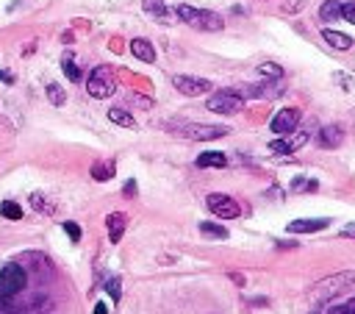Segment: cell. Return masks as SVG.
I'll return each instance as SVG.
<instances>
[{"label":"cell","mask_w":355,"mask_h":314,"mask_svg":"<svg viewBox=\"0 0 355 314\" xmlns=\"http://www.w3.org/2000/svg\"><path fill=\"white\" fill-rule=\"evenodd\" d=\"M31 273L26 267L23 259H15V261H6L3 267H0V308L15 303L31 284Z\"/></svg>","instance_id":"1"},{"label":"cell","mask_w":355,"mask_h":314,"mask_svg":"<svg viewBox=\"0 0 355 314\" xmlns=\"http://www.w3.org/2000/svg\"><path fill=\"white\" fill-rule=\"evenodd\" d=\"M355 286V273H336V275H327L322 281H316L311 289H308V303L314 308H322L325 303H330L333 297H338L344 289Z\"/></svg>","instance_id":"2"},{"label":"cell","mask_w":355,"mask_h":314,"mask_svg":"<svg viewBox=\"0 0 355 314\" xmlns=\"http://www.w3.org/2000/svg\"><path fill=\"white\" fill-rule=\"evenodd\" d=\"M175 17L181 20V23H186V26H192V28H198V31H222L225 28V23H222V17L217 12L186 6V3L175 9Z\"/></svg>","instance_id":"3"},{"label":"cell","mask_w":355,"mask_h":314,"mask_svg":"<svg viewBox=\"0 0 355 314\" xmlns=\"http://www.w3.org/2000/svg\"><path fill=\"white\" fill-rule=\"evenodd\" d=\"M169 131L192 142H211V139L228 136L225 125H206V122H178V125H169Z\"/></svg>","instance_id":"4"},{"label":"cell","mask_w":355,"mask_h":314,"mask_svg":"<svg viewBox=\"0 0 355 314\" xmlns=\"http://www.w3.org/2000/svg\"><path fill=\"white\" fill-rule=\"evenodd\" d=\"M86 89H89V95L97 98V100L111 98V95L117 92V75H114V70H111L108 64L95 67V70L89 73V78H86Z\"/></svg>","instance_id":"5"},{"label":"cell","mask_w":355,"mask_h":314,"mask_svg":"<svg viewBox=\"0 0 355 314\" xmlns=\"http://www.w3.org/2000/svg\"><path fill=\"white\" fill-rule=\"evenodd\" d=\"M209 111H214V114H225V117H231V114H239L242 109H244V98L239 95V92H233V89H220V92H214L211 98H209Z\"/></svg>","instance_id":"6"},{"label":"cell","mask_w":355,"mask_h":314,"mask_svg":"<svg viewBox=\"0 0 355 314\" xmlns=\"http://www.w3.org/2000/svg\"><path fill=\"white\" fill-rule=\"evenodd\" d=\"M206 206L211 209L214 217H222V220H236L242 214V206L231 198V195H222V192H214L206 198Z\"/></svg>","instance_id":"7"},{"label":"cell","mask_w":355,"mask_h":314,"mask_svg":"<svg viewBox=\"0 0 355 314\" xmlns=\"http://www.w3.org/2000/svg\"><path fill=\"white\" fill-rule=\"evenodd\" d=\"M172 86L181 92V95H189V98H198V95L211 92V81L209 78H198V75H175L172 78Z\"/></svg>","instance_id":"8"},{"label":"cell","mask_w":355,"mask_h":314,"mask_svg":"<svg viewBox=\"0 0 355 314\" xmlns=\"http://www.w3.org/2000/svg\"><path fill=\"white\" fill-rule=\"evenodd\" d=\"M300 125V109H280L272 120H269V128L278 133V136H286L291 131H297Z\"/></svg>","instance_id":"9"},{"label":"cell","mask_w":355,"mask_h":314,"mask_svg":"<svg viewBox=\"0 0 355 314\" xmlns=\"http://www.w3.org/2000/svg\"><path fill=\"white\" fill-rule=\"evenodd\" d=\"M305 142H308V131H300V133L291 131V133H286V139H272L269 142V150L278 153V156H289V153L300 150Z\"/></svg>","instance_id":"10"},{"label":"cell","mask_w":355,"mask_h":314,"mask_svg":"<svg viewBox=\"0 0 355 314\" xmlns=\"http://www.w3.org/2000/svg\"><path fill=\"white\" fill-rule=\"evenodd\" d=\"M106 228H108V239L117 245V242H122V234H125V228H128V214L125 212H111L108 217H106Z\"/></svg>","instance_id":"11"},{"label":"cell","mask_w":355,"mask_h":314,"mask_svg":"<svg viewBox=\"0 0 355 314\" xmlns=\"http://www.w3.org/2000/svg\"><path fill=\"white\" fill-rule=\"evenodd\" d=\"M330 225V220H322V217H314V220H291L289 223V234H316V231H325Z\"/></svg>","instance_id":"12"},{"label":"cell","mask_w":355,"mask_h":314,"mask_svg":"<svg viewBox=\"0 0 355 314\" xmlns=\"http://www.w3.org/2000/svg\"><path fill=\"white\" fill-rule=\"evenodd\" d=\"M341 142H344V131H341L338 125H325V128L319 131V145H322V147L336 150Z\"/></svg>","instance_id":"13"},{"label":"cell","mask_w":355,"mask_h":314,"mask_svg":"<svg viewBox=\"0 0 355 314\" xmlns=\"http://www.w3.org/2000/svg\"><path fill=\"white\" fill-rule=\"evenodd\" d=\"M144 12L158 23H172V12L166 9V0H144Z\"/></svg>","instance_id":"14"},{"label":"cell","mask_w":355,"mask_h":314,"mask_svg":"<svg viewBox=\"0 0 355 314\" xmlns=\"http://www.w3.org/2000/svg\"><path fill=\"white\" fill-rule=\"evenodd\" d=\"M322 39H325L330 48H336V50H349V48H352V39H349L347 34H341V31H333V28H325V31H322Z\"/></svg>","instance_id":"15"},{"label":"cell","mask_w":355,"mask_h":314,"mask_svg":"<svg viewBox=\"0 0 355 314\" xmlns=\"http://www.w3.org/2000/svg\"><path fill=\"white\" fill-rule=\"evenodd\" d=\"M131 53H133L139 62H144V64H153V62H155V50H153V45H150L147 39H133V42H131Z\"/></svg>","instance_id":"16"},{"label":"cell","mask_w":355,"mask_h":314,"mask_svg":"<svg viewBox=\"0 0 355 314\" xmlns=\"http://www.w3.org/2000/svg\"><path fill=\"white\" fill-rule=\"evenodd\" d=\"M316 314H355V297H347L341 303H325V308H316Z\"/></svg>","instance_id":"17"},{"label":"cell","mask_w":355,"mask_h":314,"mask_svg":"<svg viewBox=\"0 0 355 314\" xmlns=\"http://www.w3.org/2000/svg\"><path fill=\"white\" fill-rule=\"evenodd\" d=\"M319 17H322V23L341 20V0H325L322 9H319Z\"/></svg>","instance_id":"18"},{"label":"cell","mask_w":355,"mask_h":314,"mask_svg":"<svg viewBox=\"0 0 355 314\" xmlns=\"http://www.w3.org/2000/svg\"><path fill=\"white\" fill-rule=\"evenodd\" d=\"M108 120L114 122V125H122V128H136V120H133V114L128 111V109H108Z\"/></svg>","instance_id":"19"},{"label":"cell","mask_w":355,"mask_h":314,"mask_svg":"<svg viewBox=\"0 0 355 314\" xmlns=\"http://www.w3.org/2000/svg\"><path fill=\"white\" fill-rule=\"evenodd\" d=\"M114 170H117V167H114L111 159L95 162V165H92V178H95V181H111V178H114Z\"/></svg>","instance_id":"20"},{"label":"cell","mask_w":355,"mask_h":314,"mask_svg":"<svg viewBox=\"0 0 355 314\" xmlns=\"http://www.w3.org/2000/svg\"><path fill=\"white\" fill-rule=\"evenodd\" d=\"M198 167H228V159L222 153H200L198 156Z\"/></svg>","instance_id":"21"},{"label":"cell","mask_w":355,"mask_h":314,"mask_svg":"<svg viewBox=\"0 0 355 314\" xmlns=\"http://www.w3.org/2000/svg\"><path fill=\"white\" fill-rule=\"evenodd\" d=\"M0 214H3L6 220H23V209H20V203H15V201H3L0 203Z\"/></svg>","instance_id":"22"},{"label":"cell","mask_w":355,"mask_h":314,"mask_svg":"<svg viewBox=\"0 0 355 314\" xmlns=\"http://www.w3.org/2000/svg\"><path fill=\"white\" fill-rule=\"evenodd\" d=\"M61 67H64V75H67L73 84H78V81H81V67L75 64V59H73V56H64Z\"/></svg>","instance_id":"23"},{"label":"cell","mask_w":355,"mask_h":314,"mask_svg":"<svg viewBox=\"0 0 355 314\" xmlns=\"http://www.w3.org/2000/svg\"><path fill=\"white\" fill-rule=\"evenodd\" d=\"M200 234H206V237H214V239H228V228H222V225H214V223H200Z\"/></svg>","instance_id":"24"},{"label":"cell","mask_w":355,"mask_h":314,"mask_svg":"<svg viewBox=\"0 0 355 314\" xmlns=\"http://www.w3.org/2000/svg\"><path fill=\"white\" fill-rule=\"evenodd\" d=\"M48 100H50L53 106H64V103H67V92H64L59 84H50V86H48Z\"/></svg>","instance_id":"25"},{"label":"cell","mask_w":355,"mask_h":314,"mask_svg":"<svg viewBox=\"0 0 355 314\" xmlns=\"http://www.w3.org/2000/svg\"><path fill=\"white\" fill-rule=\"evenodd\" d=\"M258 73H261L264 78H272V81H280V78H283V70H280L278 64H272V62H264V64L258 67Z\"/></svg>","instance_id":"26"},{"label":"cell","mask_w":355,"mask_h":314,"mask_svg":"<svg viewBox=\"0 0 355 314\" xmlns=\"http://www.w3.org/2000/svg\"><path fill=\"white\" fill-rule=\"evenodd\" d=\"M316 181H308V178H294L291 181V192H316Z\"/></svg>","instance_id":"27"},{"label":"cell","mask_w":355,"mask_h":314,"mask_svg":"<svg viewBox=\"0 0 355 314\" xmlns=\"http://www.w3.org/2000/svg\"><path fill=\"white\" fill-rule=\"evenodd\" d=\"M103 286L111 292V300H114V303L122 297V289H119V278H114V275H106V284H103Z\"/></svg>","instance_id":"28"},{"label":"cell","mask_w":355,"mask_h":314,"mask_svg":"<svg viewBox=\"0 0 355 314\" xmlns=\"http://www.w3.org/2000/svg\"><path fill=\"white\" fill-rule=\"evenodd\" d=\"M333 81H336L344 92H349V89H352V84H355V78H352L349 73H333Z\"/></svg>","instance_id":"29"},{"label":"cell","mask_w":355,"mask_h":314,"mask_svg":"<svg viewBox=\"0 0 355 314\" xmlns=\"http://www.w3.org/2000/svg\"><path fill=\"white\" fill-rule=\"evenodd\" d=\"M280 9H283L286 15H297V12H303V9H305V0H283Z\"/></svg>","instance_id":"30"},{"label":"cell","mask_w":355,"mask_h":314,"mask_svg":"<svg viewBox=\"0 0 355 314\" xmlns=\"http://www.w3.org/2000/svg\"><path fill=\"white\" fill-rule=\"evenodd\" d=\"M341 20L355 26V3H341Z\"/></svg>","instance_id":"31"},{"label":"cell","mask_w":355,"mask_h":314,"mask_svg":"<svg viewBox=\"0 0 355 314\" xmlns=\"http://www.w3.org/2000/svg\"><path fill=\"white\" fill-rule=\"evenodd\" d=\"M31 206H34V209H39V212H53V209L45 203V198H42V195H31Z\"/></svg>","instance_id":"32"},{"label":"cell","mask_w":355,"mask_h":314,"mask_svg":"<svg viewBox=\"0 0 355 314\" xmlns=\"http://www.w3.org/2000/svg\"><path fill=\"white\" fill-rule=\"evenodd\" d=\"M64 231H67V234H70V237H73V239H75V242H78V239H81V228H78V225H75V223H64Z\"/></svg>","instance_id":"33"},{"label":"cell","mask_w":355,"mask_h":314,"mask_svg":"<svg viewBox=\"0 0 355 314\" xmlns=\"http://www.w3.org/2000/svg\"><path fill=\"white\" fill-rule=\"evenodd\" d=\"M341 237H347V239H355V223L344 225V228H341Z\"/></svg>","instance_id":"34"},{"label":"cell","mask_w":355,"mask_h":314,"mask_svg":"<svg viewBox=\"0 0 355 314\" xmlns=\"http://www.w3.org/2000/svg\"><path fill=\"white\" fill-rule=\"evenodd\" d=\"M125 198H136V181H128L125 184Z\"/></svg>","instance_id":"35"},{"label":"cell","mask_w":355,"mask_h":314,"mask_svg":"<svg viewBox=\"0 0 355 314\" xmlns=\"http://www.w3.org/2000/svg\"><path fill=\"white\" fill-rule=\"evenodd\" d=\"M92 314H108V306H106V303H97V306H95V311H92Z\"/></svg>","instance_id":"36"},{"label":"cell","mask_w":355,"mask_h":314,"mask_svg":"<svg viewBox=\"0 0 355 314\" xmlns=\"http://www.w3.org/2000/svg\"><path fill=\"white\" fill-rule=\"evenodd\" d=\"M0 81H6V84H12V81H15V75H9V73H0Z\"/></svg>","instance_id":"37"},{"label":"cell","mask_w":355,"mask_h":314,"mask_svg":"<svg viewBox=\"0 0 355 314\" xmlns=\"http://www.w3.org/2000/svg\"><path fill=\"white\" fill-rule=\"evenodd\" d=\"M314 314H316V311H314Z\"/></svg>","instance_id":"38"}]
</instances>
